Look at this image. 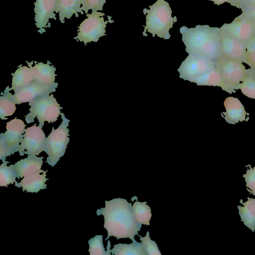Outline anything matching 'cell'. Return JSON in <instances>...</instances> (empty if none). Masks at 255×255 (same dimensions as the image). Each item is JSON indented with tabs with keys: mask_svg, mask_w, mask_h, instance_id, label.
I'll list each match as a JSON object with an SVG mask.
<instances>
[{
	"mask_svg": "<svg viewBox=\"0 0 255 255\" xmlns=\"http://www.w3.org/2000/svg\"><path fill=\"white\" fill-rule=\"evenodd\" d=\"M9 91V86L6 87L3 91L4 94L0 97V118L1 120H7V118L5 117L12 115L16 110V104Z\"/></svg>",
	"mask_w": 255,
	"mask_h": 255,
	"instance_id": "cell-23",
	"label": "cell"
},
{
	"mask_svg": "<svg viewBox=\"0 0 255 255\" xmlns=\"http://www.w3.org/2000/svg\"><path fill=\"white\" fill-rule=\"evenodd\" d=\"M83 0H56L55 12L59 13V20L64 23L65 18L70 19L73 14L78 17L80 12L83 14L81 9Z\"/></svg>",
	"mask_w": 255,
	"mask_h": 255,
	"instance_id": "cell-18",
	"label": "cell"
},
{
	"mask_svg": "<svg viewBox=\"0 0 255 255\" xmlns=\"http://www.w3.org/2000/svg\"><path fill=\"white\" fill-rule=\"evenodd\" d=\"M242 13L241 14L242 15L255 21V7L242 9Z\"/></svg>",
	"mask_w": 255,
	"mask_h": 255,
	"instance_id": "cell-33",
	"label": "cell"
},
{
	"mask_svg": "<svg viewBox=\"0 0 255 255\" xmlns=\"http://www.w3.org/2000/svg\"></svg>",
	"mask_w": 255,
	"mask_h": 255,
	"instance_id": "cell-37",
	"label": "cell"
},
{
	"mask_svg": "<svg viewBox=\"0 0 255 255\" xmlns=\"http://www.w3.org/2000/svg\"><path fill=\"white\" fill-rule=\"evenodd\" d=\"M146 202L136 201L133 203L132 210L136 221L140 224L150 225L151 217V209Z\"/></svg>",
	"mask_w": 255,
	"mask_h": 255,
	"instance_id": "cell-25",
	"label": "cell"
},
{
	"mask_svg": "<svg viewBox=\"0 0 255 255\" xmlns=\"http://www.w3.org/2000/svg\"><path fill=\"white\" fill-rule=\"evenodd\" d=\"M25 126L21 120L16 118L6 123V131L0 134V160H4L6 157L18 151Z\"/></svg>",
	"mask_w": 255,
	"mask_h": 255,
	"instance_id": "cell-7",
	"label": "cell"
},
{
	"mask_svg": "<svg viewBox=\"0 0 255 255\" xmlns=\"http://www.w3.org/2000/svg\"><path fill=\"white\" fill-rule=\"evenodd\" d=\"M220 31L246 43L255 33V21L240 14L230 23H225Z\"/></svg>",
	"mask_w": 255,
	"mask_h": 255,
	"instance_id": "cell-11",
	"label": "cell"
},
{
	"mask_svg": "<svg viewBox=\"0 0 255 255\" xmlns=\"http://www.w3.org/2000/svg\"><path fill=\"white\" fill-rule=\"evenodd\" d=\"M216 63L221 75L220 87L230 94L235 93L239 89L240 83L246 74L245 66L239 62L220 57L216 60Z\"/></svg>",
	"mask_w": 255,
	"mask_h": 255,
	"instance_id": "cell-6",
	"label": "cell"
},
{
	"mask_svg": "<svg viewBox=\"0 0 255 255\" xmlns=\"http://www.w3.org/2000/svg\"><path fill=\"white\" fill-rule=\"evenodd\" d=\"M56 0H36L34 2L35 25L41 30L47 27L50 18L56 19Z\"/></svg>",
	"mask_w": 255,
	"mask_h": 255,
	"instance_id": "cell-14",
	"label": "cell"
},
{
	"mask_svg": "<svg viewBox=\"0 0 255 255\" xmlns=\"http://www.w3.org/2000/svg\"><path fill=\"white\" fill-rule=\"evenodd\" d=\"M239 89L242 93L249 98L255 99V70L251 68L247 69Z\"/></svg>",
	"mask_w": 255,
	"mask_h": 255,
	"instance_id": "cell-24",
	"label": "cell"
},
{
	"mask_svg": "<svg viewBox=\"0 0 255 255\" xmlns=\"http://www.w3.org/2000/svg\"><path fill=\"white\" fill-rule=\"evenodd\" d=\"M210 1H213L214 4H216L218 5L222 4L225 2H228L230 3L231 5L233 4L234 0H209Z\"/></svg>",
	"mask_w": 255,
	"mask_h": 255,
	"instance_id": "cell-35",
	"label": "cell"
},
{
	"mask_svg": "<svg viewBox=\"0 0 255 255\" xmlns=\"http://www.w3.org/2000/svg\"><path fill=\"white\" fill-rule=\"evenodd\" d=\"M246 63L251 69L255 70V36H253L246 43Z\"/></svg>",
	"mask_w": 255,
	"mask_h": 255,
	"instance_id": "cell-30",
	"label": "cell"
},
{
	"mask_svg": "<svg viewBox=\"0 0 255 255\" xmlns=\"http://www.w3.org/2000/svg\"><path fill=\"white\" fill-rule=\"evenodd\" d=\"M195 83L199 86L221 87V75L216 63L213 68L200 78Z\"/></svg>",
	"mask_w": 255,
	"mask_h": 255,
	"instance_id": "cell-27",
	"label": "cell"
},
{
	"mask_svg": "<svg viewBox=\"0 0 255 255\" xmlns=\"http://www.w3.org/2000/svg\"><path fill=\"white\" fill-rule=\"evenodd\" d=\"M3 163L0 166V186L7 187L10 184H13L17 182L16 171L14 164L7 166V161L3 160Z\"/></svg>",
	"mask_w": 255,
	"mask_h": 255,
	"instance_id": "cell-26",
	"label": "cell"
},
{
	"mask_svg": "<svg viewBox=\"0 0 255 255\" xmlns=\"http://www.w3.org/2000/svg\"><path fill=\"white\" fill-rule=\"evenodd\" d=\"M58 83L52 86H46L34 81L27 86L12 95V99L15 104L30 102L34 99L56 91Z\"/></svg>",
	"mask_w": 255,
	"mask_h": 255,
	"instance_id": "cell-13",
	"label": "cell"
},
{
	"mask_svg": "<svg viewBox=\"0 0 255 255\" xmlns=\"http://www.w3.org/2000/svg\"><path fill=\"white\" fill-rule=\"evenodd\" d=\"M46 138L44 131L39 126L35 124L25 129L19 145V155H39L45 150Z\"/></svg>",
	"mask_w": 255,
	"mask_h": 255,
	"instance_id": "cell-10",
	"label": "cell"
},
{
	"mask_svg": "<svg viewBox=\"0 0 255 255\" xmlns=\"http://www.w3.org/2000/svg\"><path fill=\"white\" fill-rule=\"evenodd\" d=\"M220 57L240 63H246V43L220 31Z\"/></svg>",
	"mask_w": 255,
	"mask_h": 255,
	"instance_id": "cell-12",
	"label": "cell"
},
{
	"mask_svg": "<svg viewBox=\"0 0 255 255\" xmlns=\"http://www.w3.org/2000/svg\"><path fill=\"white\" fill-rule=\"evenodd\" d=\"M12 75L11 87L14 93L27 86L34 81L33 75L30 68L19 66Z\"/></svg>",
	"mask_w": 255,
	"mask_h": 255,
	"instance_id": "cell-20",
	"label": "cell"
},
{
	"mask_svg": "<svg viewBox=\"0 0 255 255\" xmlns=\"http://www.w3.org/2000/svg\"><path fill=\"white\" fill-rule=\"evenodd\" d=\"M105 15L98 11L86 13L88 17L80 24L77 36L74 39L86 45L92 41L97 42L101 37L106 35L107 24L110 20L105 21L103 17Z\"/></svg>",
	"mask_w": 255,
	"mask_h": 255,
	"instance_id": "cell-8",
	"label": "cell"
},
{
	"mask_svg": "<svg viewBox=\"0 0 255 255\" xmlns=\"http://www.w3.org/2000/svg\"><path fill=\"white\" fill-rule=\"evenodd\" d=\"M26 62L32 71L35 81L46 86H52L57 83L55 82V77L57 76L55 73L56 68L53 65H50L51 63L49 61H48L46 64L42 62L36 63L35 61L34 66H32L33 61Z\"/></svg>",
	"mask_w": 255,
	"mask_h": 255,
	"instance_id": "cell-17",
	"label": "cell"
},
{
	"mask_svg": "<svg viewBox=\"0 0 255 255\" xmlns=\"http://www.w3.org/2000/svg\"><path fill=\"white\" fill-rule=\"evenodd\" d=\"M224 105L226 111L222 113L224 115L222 117L228 123L235 125L239 122L249 120L246 119V116L248 113H247L238 98L229 97L225 99Z\"/></svg>",
	"mask_w": 255,
	"mask_h": 255,
	"instance_id": "cell-15",
	"label": "cell"
},
{
	"mask_svg": "<svg viewBox=\"0 0 255 255\" xmlns=\"http://www.w3.org/2000/svg\"><path fill=\"white\" fill-rule=\"evenodd\" d=\"M47 171H45L41 175L36 173L23 177L20 183H15V186L18 188L22 187L23 191L37 193L40 190L46 188L47 185L45 183L48 179L46 178Z\"/></svg>",
	"mask_w": 255,
	"mask_h": 255,
	"instance_id": "cell-19",
	"label": "cell"
},
{
	"mask_svg": "<svg viewBox=\"0 0 255 255\" xmlns=\"http://www.w3.org/2000/svg\"><path fill=\"white\" fill-rule=\"evenodd\" d=\"M180 32L189 54L212 60L220 56V28L208 25H197L194 28L183 26Z\"/></svg>",
	"mask_w": 255,
	"mask_h": 255,
	"instance_id": "cell-2",
	"label": "cell"
},
{
	"mask_svg": "<svg viewBox=\"0 0 255 255\" xmlns=\"http://www.w3.org/2000/svg\"><path fill=\"white\" fill-rule=\"evenodd\" d=\"M111 253L115 255H147L142 244L136 241L129 244L120 243L115 245Z\"/></svg>",
	"mask_w": 255,
	"mask_h": 255,
	"instance_id": "cell-22",
	"label": "cell"
},
{
	"mask_svg": "<svg viewBox=\"0 0 255 255\" xmlns=\"http://www.w3.org/2000/svg\"><path fill=\"white\" fill-rule=\"evenodd\" d=\"M62 122L58 128L54 127L46 138V145L44 151L48 155L47 162L53 167L65 152L67 145L69 142V130L68 128L70 120L61 113Z\"/></svg>",
	"mask_w": 255,
	"mask_h": 255,
	"instance_id": "cell-5",
	"label": "cell"
},
{
	"mask_svg": "<svg viewBox=\"0 0 255 255\" xmlns=\"http://www.w3.org/2000/svg\"><path fill=\"white\" fill-rule=\"evenodd\" d=\"M215 66L216 60H209L189 54L177 71L180 73V78L196 83Z\"/></svg>",
	"mask_w": 255,
	"mask_h": 255,
	"instance_id": "cell-9",
	"label": "cell"
},
{
	"mask_svg": "<svg viewBox=\"0 0 255 255\" xmlns=\"http://www.w3.org/2000/svg\"><path fill=\"white\" fill-rule=\"evenodd\" d=\"M248 166L250 168L243 177L245 179L247 190L250 194L255 195V167L252 168L250 164Z\"/></svg>",
	"mask_w": 255,
	"mask_h": 255,
	"instance_id": "cell-32",
	"label": "cell"
},
{
	"mask_svg": "<svg viewBox=\"0 0 255 255\" xmlns=\"http://www.w3.org/2000/svg\"><path fill=\"white\" fill-rule=\"evenodd\" d=\"M105 207L97 210L98 216L104 217V228L108 232L107 240L114 236L117 240L129 238L135 241L134 236L139 235L141 225L137 223L134 217L132 206L126 199L118 198L106 201Z\"/></svg>",
	"mask_w": 255,
	"mask_h": 255,
	"instance_id": "cell-1",
	"label": "cell"
},
{
	"mask_svg": "<svg viewBox=\"0 0 255 255\" xmlns=\"http://www.w3.org/2000/svg\"><path fill=\"white\" fill-rule=\"evenodd\" d=\"M248 199L245 203L241 199L240 203L243 206H238V208L241 221L254 232L255 230V199L248 197Z\"/></svg>",
	"mask_w": 255,
	"mask_h": 255,
	"instance_id": "cell-21",
	"label": "cell"
},
{
	"mask_svg": "<svg viewBox=\"0 0 255 255\" xmlns=\"http://www.w3.org/2000/svg\"><path fill=\"white\" fill-rule=\"evenodd\" d=\"M138 236L147 255H162L156 242L150 239L148 231L147 232L144 237H142L140 235H138Z\"/></svg>",
	"mask_w": 255,
	"mask_h": 255,
	"instance_id": "cell-29",
	"label": "cell"
},
{
	"mask_svg": "<svg viewBox=\"0 0 255 255\" xmlns=\"http://www.w3.org/2000/svg\"><path fill=\"white\" fill-rule=\"evenodd\" d=\"M88 244L89 245L88 251L90 255H111L110 241H108L107 251H106L103 245L102 235H96L91 238L88 241Z\"/></svg>",
	"mask_w": 255,
	"mask_h": 255,
	"instance_id": "cell-28",
	"label": "cell"
},
{
	"mask_svg": "<svg viewBox=\"0 0 255 255\" xmlns=\"http://www.w3.org/2000/svg\"><path fill=\"white\" fill-rule=\"evenodd\" d=\"M255 7V0H246L244 3L242 9H248Z\"/></svg>",
	"mask_w": 255,
	"mask_h": 255,
	"instance_id": "cell-34",
	"label": "cell"
},
{
	"mask_svg": "<svg viewBox=\"0 0 255 255\" xmlns=\"http://www.w3.org/2000/svg\"><path fill=\"white\" fill-rule=\"evenodd\" d=\"M246 0H234L232 6L241 9Z\"/></svg>",
	"mask_w": 255,
	"mask_h": 255,
	"instance_id": "cell-36",
	"label": "cell"
},
{
	"mask_svg": "<svg viewBox=\"0 0 255 255\" xmlns=\"http://www.w3.org/2000/svg\"><path fill=\"white\" fill-rule=\"evenodd\" d=\"M29 113L25 116L26 122L33 123L34 118H37L39 123L38 126L41 128L45 121L48 123L56 122L61 113L60 110L62 109L52 94L39 96L29 102Z\"/></svg>",
	"mask_w": 255,
	"mask_h": 255,
	"instance_id": "cell-4",
	"label": "cell"
},
{
	"mask_svg": "<svg viewBox=\"0 0 255 255\" xmlns=\"http://www.w3.org/2000/svg\"><path fill=\"white\" fill-rule=\"evenodd\" d=\"M43 157H37L35 155H28L27 158L17 161L14 166L17 178L25 177L36 173H43L45 171L41 169Z\"/></svg>",
	"mask_w": 255,
	"mask_h": 255,
	"instance_id": "cell-16",
	"label": "cell"
},
{
	"mask_svg": "<svg viewBox=\"0 0 255 255\" xmlns=\"http://www.w3.org/2000/svg\"><path fill=\"white\" fill-rule=\"evenodd\" d=\"M149 9L144 8L143 13L146 15L145 25L143 35L147 36L146 32L152 34L154 37L169 39L171 36L169 30L177 20L176 16L172 17V10L169 4L165 0H157Z\"/></svg>",
	"mask_w": 255,
	"mask_h": 255,
	"instance_id": "cell-3",
	"label": "cell"
},
{
	"mask_svg": "<svg viewBox=\"0 0 255 255\" xmlns=\"http://www.w3.org/2000/svg\"><path fill=\"white\" fill-rule=\"evenodd\" d=\"M106 1V0H83L81 9L86 13H87L90 9H92V12L103 10Z\"/></svg>",
	"mask_w": 255,
	"mask_h": 255,
	"instance_id": "cell-31",
	"label": "cell"
}]
</instances>
